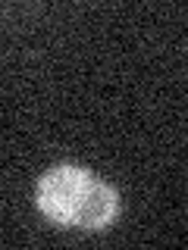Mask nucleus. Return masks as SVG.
<instances>
[{
    "label": "nucleus",
    "instance_id": "nucleus-1",
    "mask_svg": "<svg viewBox=\"0 0 188 250\" xmlns=\"http://www.w3.org/2000/svg\"><path fill=\"white\" fill-rule=\"evenodd\" d=\"M38 209L57 225L100 231L119 213V194L113 185L78 166H53L35 188Z\"/></svg>",
    "mask_w": 188,
    "mask_h": 250
}]
</instances>
